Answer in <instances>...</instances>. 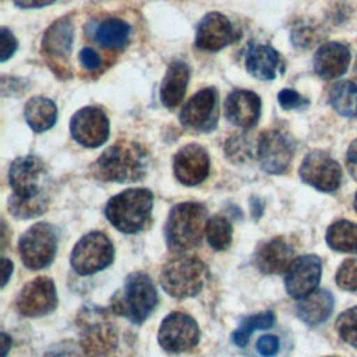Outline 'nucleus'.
<instances>
[{"mask_svg":"<svg viewBox=\"0 0 357 357\" xmlns=\"http://www.w3.org/2000/svg\"><path fill=\"white\" fill-rule=\"evenodd\" d=\"M149 163V153L142 145L123 139L100 155L93 165V172L105 181L134 183L146 174Z\"/></svg>","mask_w":357,"mask_h":357,"instance_id":"obj_1","label":"nucleus"},{"mask_svg":"<svg viewBox=\"0 0 357 357\" xmlns=\"http://www.w3.org/2000/svg\"><path fill=\"white\" fill-rule=\"evenodd\" d=\"M153 194L146 188H130L112 197L105 208L107 220L121 233L135 234L151 222Z\"/></svg>","mask_w":357,"mask_h":357,"instance_id":"obj_2","label":"nucleus"},{"mask_svg":"<svg viewBox=\"0 0 357 357\" xmlns=\"http://www.w3.org/2000/svg\"><path fill=\"white\" fill-rule=\"evenodd\" d=\"M206 209L198 202L176 205L166 220L165 236L172 251H187L201 244L206 226Z\"/></svg>","mask_w":357,"mask_h":357,"instance_id":"obj_3","label":"nucleus"},{"mask_svg":"<svg viewBox=\"0 0 357 357\" xmlns=\"http://www.w3.org/2000/svg\"><path fill=\"white\" fill-rule=\"evenodd\" d=\"M158 305V293L152 279L144 272L127 276L123 290L112 300V310L128 318L132 324H142Z\"/></svg>","mask_w":357,"mask_h":357,"instance_id":"obj_4","label":"nucleus"},{"mask_svg":"<svg viewBox=\"0 0 357 357\" xmlns=\"http://www.w3.org/2000/svg\"><path fill=\"white\" fill-rule=\"evenodd\" d=\"M208 279L206 265L197 257H177L160 272L162 289L174 298L197 296Z\"/></svg>","mask_w":357,"mask_h":357,"instance_id":"obj_5","label":"nucleus"},{"mask_svg":"<svg viewBox=\"0 0 357 357\" xmlns=\"http://www.w3.org/2000/svg\"><path fill=\"white\" fill-rule=\"evenodd\" d=\"M81 347L86 357H116L119 331L102 311L88 310L79 315Z\"/></svg>","mask_w":357,"mask_h":357,"instance_id":"obj_6","label":"nucleus"},{"mask_svg":"<svg viewBox=\"0 0 357 357\" xmlns=\"http://www.w3.org/2000/svg\"><path fill=\"white\" fill-rule=\"evenodd\" d=\"M114 258V248L102 231H91L81 237L71 252V266L78 275H93L107 268Z\"/></svg>","mask_w":357,"mask_h":357,"instance_id":"obj_7","label":"nucleus"},{"mask_svg":"<svg viewBox=\"0 0 357 357\" xmlns=\"http://www.w3.org/2000/svg\"><path fill=\"white\" fill-rule=\"evenodd\" d=\"M57 251V234L49 223L31 226L20 238L18 252L29 269H42L52 264Z\"/></svg>","mask_w":357,"mask_h":357,"instance_id":"obj_8","label":"nucleus"},{"mask_svg":"<svg viewBox=\"0 0 357 357\" xmlns=\"http://www.w3.org/2000/svg\"><path fill=\"white\" fill-rule=\"evenodd\" d=\"M199 336L197 321L185 312L174 311L162 321L158 342L166 351L183 353L194 349L199 342Z\"/></svg>","mask_w":357,"mask_h":357,"instance_id":"obj_9","label":"nucleus"},{"mask_svg":"<svg viewBox=\"0 0 357 357\" xmlns=\"http://www.w3.org/2000/svg\"><path fill=\"white\" fill-rule=\"evenodd\" d=\"M45 180L46 167L38 156H20L10 166L8 183L17 198L32 199L46 195Z\"/></svg>","mask_w":357,"mask_h":357,"instance_id":"obj_10","label":"nucleus"},{"mask_svg":"<svg viewBox=\"0 0 357 357\" xmlns=\"http://www.w3.org/2000/svg\"><path fill=\"white\" fill-rule=\"evenodd\" d=\"M301 180L324 192H333L339 188L342 170L339 163L324 151L310 152L300 166Z\"/></svg>","mask_w":357,"mask_h":357,"instance_id":"obj_11","label":"nucleus"},{"mask_svg":"<svg viewBox=\"0 0 357 357\" xmlns=\"http://www.w3.org/2000/svg\"><path fill=\"white\" fill-rule=\"evenodd\" d=\"M294 153V145L290 138L279 131H264L258 137L257 158L261 167L271 174H282L287 170Z\"/></svg>","mask_w":357,"mask_h":357,"instance_id":"obj_12","label":"nucleus"},{"mask_svg":"<svg viewBox=\"0 0 357 357\" xmlns=\"http://www.w3.org/2000/svg\"><path fill=\"white\" fill-rule=\"evenodd\" d=\"M109 120L106 114L95 106L82 107L70 121L73 138L85 148H98L109 138Z\"/></svg>","mask_w":357,"mask_h":357,"instance_id":"obj_13","label":"nucleus"},{"mask_svg":"<svg viewBox=\"0 0 357 357\" xmlns=\"http://www.w3.org/2000/svg\"><path fill=\"white\" fill-rule=\"evenodd\" d=\"M322 272L321 259L317 255H301L286 271L284 284L290 297L301 300L315 291Z\"/></svg>","mask_w":357,"mask_h":357,"instance_id":"obj_14","label":"nucleus"},{"mask_svg":"<svg viewBox=\"0 0 357 357\" xmlns=\"http://www.w3.org/2000/svg\"><path fill=\"white\" fill-rule=\"evenodd\" d=\"M57 305L56 286L52 279L39 276L26 283L18 294L17 308L25 317H42Z\"/></svg>","mask_w":357,"mask_h":357,"instance_id":"obj_15","label":"nucleus"},{"mask_svg":"<svg viewBox=\"0 0 357 357\" xmlns=\"http://www.w3.org/2000/svg\"><path fill=\"white\" fill-rule=\"evenodd\" d=\"M173 169L180 183L198 185L209 174V156L198 144H188L176 153Z\"/></svg>","mask_w":357,"mask_h":357,"instance_id":"obj_16","label":"nucleus"},{"mask_svg":"<svg viewBox=\"0 0 357 357\" xmlns=\"http://www.w3.org/2000/svg\"><path fill=\"white\" fill-rule=\"evenodd\" d=\"M216 103L218 95L213 88H205L197 92L180 113L181 124L201 131L212 130L218 117Z\"/></svg>","mask_w":357,"mask_h":357,"instance_id":"obj_17","label":"nucleus"},{"mask_svg":"<svg viewBox=\"0 0 357 357\" xmlns=\"http://www.w3.org/2000/svg\"><path fill=\"white\" fill-rule=\"evenodd\" d=\"M234 40V29L227 17L220 13L206 14L198 28L195 43L199 49L218 52Z\"/></svg>","mask_w":357,"mask_h":357,"instance_id":"obj_18","label":"nucleus"},{"mask_svg":"<svg viewBox=\"0 0 357 357\" xmlns=\"http://www.w3.org/2000/svg\"><path fill=\"white\" fill-rule=\"evenodd\" d=\"M261 99L257 93L245 89L233 91L225 102L227 120L241 128H251L259 119Z\"/></svg>","mask_w":357,"mask_h":357,"instance_id":"obj_19","label":"nucleus"},{"mask_svg":"<svg viewBox=\"0 0 357 357\" xmlns=\"http://www.w3.org/2000/svg\"><path fill=\"white\" fill-rule=\"evenodd\" d=\"M350 50L339 42H328L319 46L314 56V70L324 79L339 78L347 71Z\"/></svg>","mask_w":357,"mask_h":357,"instance_id":"obj_20","label":"nucleus"},{"mask_svg":"<svg viewBox=\"0 0 357 357\" xmlns=\"http://www.w3.org/2000/svg\"><path fill=\"white\" fill-rule=\"evenodd\" d=\"M293 254L294 250L284 237H275L258 248L255 254V264L264 273H282L287 271L293 262Z\"/></svg>","mask_w":357,"mask_h":357,"instance_id":"obj_21","label":"nucleus"},{"mask_svg":"<svg viewBox=\"0 0 357 357\" xmlns=\"http://www.w3.org/2000/svg\"><path fill=\"white\" fill-rule=\"evenodd\" d=\"M280 54L269 45H250L245 54L248 73L258 79H273L280 68Z\"/></svg>","mask_w":357,"mask_h":357,"instance_id":"obj_22","label":"nucleus"},{"mask_svg":"<svg viewBox=\"0 0 357 357\" xmlns=\"http://www.w3.org/2000/svg\"><path fill=\"white\" fill-rule=\"evenodd\" d=\"M190 79L188 66L183 61H173L165 74L162 86H160V100L162 103L173 109L184 98L185 89Z\"/></svg>","mask_w":357,"mask_h":357,"instance_id":"obj_23","label":"nucleus"},{"mask_svg":"<svg viewBox=\"0 0 357 357\" xmlns=\"http://www.w3.org/2000/svg\"><path fill=\"white\" fill-rule=\"evenodd\" d=\"M333 296L328 290H315L297 303V315L307 325H319L326 321L333 310Z\"/></svg>","mask_w":357,"mask_h":357,"instance_id":"obj_24","label":"nucleus"},{"mask_svg":"<svg viewBox=\"0 0 357 357\" xmlns=\"http://www.w3.org/2000/svg\"><path fill=\"white\" fill-rule=\"evenodd\" d=\"M74 29L70 18L63 17L54 21L43 35L42 50L52 57H67L71 52Z\"/></svg>","mask_w":357,"mask_h":357,"instance_id":"obj_25","label":"nucleus"},{"mask_svg":"<svg viewBox=\"0 0 357 357\" xmlns=\"http://www.w3.org/2000/svg\"><path fill=\"white\" fill-rule=\"evenodd\" d=\"M24 116L28 126L35 132H42L54 126L57 120V107L49 98L35 96L26 102Z\"/></svg>","mask_w":357,"mask_h":357,"instance_id":"obj_26","label":"nucleus"},{"mask_svg":"<svg viewBox=\"0 0 357 357\" xmlns=\"http://www.w3.org/2000/svg\"><path fill=\"white\" fill-rule=\"evenodd\" d=\"M326 243L332 250L357 254V225L349 220H336L326 230Z\"/></svg>","mask_w":357,"mask_h":357,"instance_id":"obj_27","label":"nucleus"},{"mask_svg":"<svg viewBox=\"0 0 357 357\" xmlns=\"http://www.w3.org/2000/svg\"><path fill=\"white\" fill-rule=\"evenodd\" d=\"M329 103L344 117H357V85L351 81H340L329 89Z\"/></svg>","mask_w":357,"mask_h":357,"instance_id":"obj_28","label":"nucleus"},{"mask_svg":"<svg viewBox=\"0 0 357 357\" xmlns=\"http://www.w3.org/2000/svg\"><path fill=\"white\" fill-rule=\"evenodd\" d=\"M130 35V25L121 20L110 18L103 21L96 32L95 39L99 45L107 49H120L127 43Z\"/></svg>","mask_w":357,"mask_h":357,"instance_id":"obj_29","label":"nucleus"},{"mask_svg":"<svg viewBox=\"0 0 357 357\" xmlns=\"http://www.w3.org/2000/svg\"><path fill=\"white\" fill-rule=\"evenodd\" d=\"M231 223L225 216L215 215L208 219L205 226V234L209 245L213 250L222 251L229 248V245L231 244Z\"/></svg>","mask_w":357,"mask_h":357,"instance_id":"obj_30","label":"nucleus"},{"mask_svg":"<svg viewBox=\"0 0 357 357\" xmlns=\"http://www.w3.org/2000/svg\"><path fill=\"white\" fill-rule=\"evenodd\" d=\"M275 322V315L271 311H265L261 314H255V315H250L247 317L240 326L233 332L231 335V340L236 346L238 347H244L248 340L251 333L257 329H268L273 325Z\"/></svg>","mask_w":357,"mask_h":357,"instance_id":"obj_31","label":"nucleus"},{"mask_svg":"<svg viewBox=\"0 0 357 357\" xmlns=\"http://www.w3.org/2000/svg\"><path fill=\"white\" fill-rule=\"evenodd\" d=\"M324 38L322 26L312 20H300L291 28V42L294 46L307 49L321 42Z\"/></svg>","mask_w":357,"mask_h":357,"instance_id":"obj_32","label":"nucleus"},{"mask_svg":"<svg viewBox=\"0 0 357 357\" xmlns=\"http://www.w3.org/2000/svg\"><path fill=\"white\" fill-rule=\"evenodd\" d=\"M47 204H49L47 195H42L32 199H22L13 195L10 197V201H8V209L15 218L29 219L43 213L45 209L47 208Z\"/></svg>","mask_w":357,"mask_h":357,"instance_id":"obj_33","label":"nucleus"},{"mask_svg":"<svg viewBox=\"0 0 357 357\" xmlns=\"http://www.w3.org/2000/svg\"><path fill=\"white\" fill-rule=\"evenodd\" d=\"M258 139L255 145H251L245 135H233L226 142V155L233 163H244L257 155Z\"/></svg>","mask_w":357,"mask_h":357,"instance_id":"obj_34","label":"nucleus"},{"mask_svg":"<svg viewBox=\"0 0 357 357\" xmlns=\"http://www.w3.org/2000/svg\"><path fill=\"white\" fill-rule=\"evenodd\" d=\"M336 331L346 343L357 349V305L346 310L337 317Z\"/></svg>","mask_w":357,"mask_h":357,"instance_id":"obj_35","label":"nucleus"},{"mask_svg":"<svg viewBox=\"0 0 357 357\" xmlns=\"http://www.w3.org/2000/svg\"><path fill=\"white\" fill-rule=\"evenodd\" d=\"M336 283L343 290L357 291V258L342 262L336 273Z\"/></svg>","mask_w":357,"mask_h":357,"instance_id":"obj_36","label":"nucleus"},{"mask_svg":"<svg viewBox=\"0 0 357 357\" xmlns=\"http://www.w3.org/2000/svg\"><path fill=\"white\" fill-rule=\"evenodd\" d=\"M43 357H86L81 344L74 340H63L47 349Z\"/></svg>","mask_w":357,"mask_h":357,"instance_id":"obj_37","label":"nucleus"},{"mask_svg":"<svg viewBox=\"0 0 357 357\" xmlns=\"http://www.w3.org/2000/svg\"><path fill=\"white\" fill-rule=\"evenodd\" d=\"M278 100L280 106L286 110H293V109H304L308 106V100L303 98L300 93H297L293 89H282L278 95Z\"/></svg>","mask_w":357,"mask_h":357,"instance_id":"obj_38","label":"nucleus"},{"mask_svg":"<svg viewBox=\"0 0 357 357\" xmlns=\"http://www.w3.org/2000/svg\"><path fill=\"white\" fill-rule=\"evenodd\" d=\"M257 350L264 357H272L279 351V337L275 335H264L257 342Z\"/></svg>","mask_w":357,"mask_h":357,"instance_id":"obj_39","label":"nucleus"},{"mask_svg":"<svg viewBox=\"0 0 357 357\" xmlns=\"http://www.w3.org/2000/svg\"><path fill=\"white\" fill-rule=\"evenodd\" d=\"M0 32H1V52H0V60L1 61H6V60H8L13 54H14V52H15V49H17V40H15V38H14V35L7 29V28H1L0 29Z\"/></svg>","mask_w":357,"mask_h":357,"instance_id":"obj_40","label":"nucleus"},{"mask_svg":"<svg viewBox=\"0 0 357 357\" xmlns=\"http://www.w3.org/2000/svg\"><path fill=\"white\" fill-rule=\"evenodd\" d=\"M79 60L82 63V66L88 70H95L100 66V57L99 54L91 49V47H84L81 52H79Z\"/></svg>","mask_w":357,"mask_h":357,"instance_id":"obj_41","label":"nucleus"},{"mask_svg":"<svg viewBox=\"0 0 357 357\" xmlns=\"http://www.w3.org/2000/svg\"><path fill=\"white\" fill-rule=\"evenodd\" d=\"M346 165H347L349 173L353 176V178L357 180V138L350 144L347 149Z\"/></svg>","mask_w":357,"mask_h":357,"instance_id":"obj_42","label":"nucleus"},{"mask_svg":"<svg viewBox=\"0 0 357 357\" xmlns=\"http://www.w3.org/2000/svg\"><path fill=\"white\" fill-rule=\"evenodd\" d=\"M15 6L21 7V8H38V7H45L49 6L52 3H54L56 0H13Z\"/></svg>","mask_w":357,"mask_h":357,"instance_id":"obj_43","label":"nucleus"},{"mask_svg":"<svg viewBox=\"0 0 357 357\" xmlns=\"http://www.w3.org/2000/svg\"><path fill=\"white\" fill-rule=\"evenodd\" d=\"M1 269H3V280H1V286L4 287L6 283L8 282L10 276H11V272H13V262L10 259H7L6 257L1 258Z\"/></svg>","mask_w":357,"mask_h":357,"instance_id":"obj_44","label":"nucleus"},{"mask_svg":"<svg viewBox=\"0 0 357 357\" xmlns=\"http://www.w3.org/2000/svg\"><path fill=\"white\" fill-rule=\"evenodd\" d=\"M1 340H3V353L1 357H6L10 347H11V339L7 336V333H1Z\"/></svg>","mask_w":357,"mask_h":357,"instance_id":"obj_45","label":"nucleus"},{"mask_svg":"<svg viewBox=\"0 0 357 357\" xmlns=\"http://www.w3.org/2000/svg\"><path fill=\"white\" fill-rule=\"evenodd\" d=\"M354 77L357 78V57H356V61H354Z\"/></svg>","mask_w":357,"mask_h":357,"instance_id":"obj_46","label":"nucleus"},{"mask_svg":"<svg viewBox=\"0 0 357 357\" xmlns=\"http://www.w3.org/2000/svg\"><path fill=\"white\" fill-rule=\"evenodd\" d=\"M354 209L357 212V192H356V197H354Z\"/></svg>","mask_w":357,"mask_h":357,"instance_id":"obj_47","label":"nucleus"},{"mask_svg":"<svg viewBox=\"0 0 357 357\" xmlns=\"http://www.w3.org/2000/svg\"><path fill=\"white\" fill-rule=\"evenodd\" d=\"M331 357H333V356H331Z\"/></svg>","mask_w":357,"mask_h":357,"instance_id":"obj_48","label":"nucleus"}]
</instances>
